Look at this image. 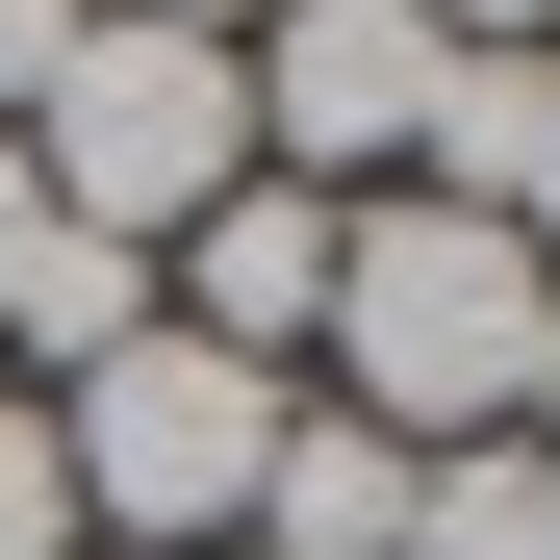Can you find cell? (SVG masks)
I'll return each mask as SVG.
<instances>
[{
    "label": "cell",
    "instance_id": "6da1fadb",
    "mask_svg": "<svg viewBox=\"0 0 560 560\" xmlns=\"http://www.w3.org/2000/svg\"><path fill=\"white\" fill-rule=\"evenodd\" d=\"M535 306H560V280H535L510 205L383 178V205L331 230V331H306V357H331V408H357V433L458 458V433H510V408H535Z\"/></svg>",
    "mask_w": 560,
    "mask_h": 560
},
{
    "label": "cell",
    "instance_id": "7a4b0ae2",
    "mask_svg": "<svg viewBox=\"0 0 560 560\" xmlns=\"http://www.w3.org/2000/svg\"><path fill=\"white\" fill-rule=\"evenodd\" d=\"M51 458H77V535L103 560H230L255 535V458H280V383L205 331H128L51 383Z\"/></svg>",
    "mask_w": 560,
    "mask_h": 560
},
{
    "label": "cell",
    "instance_id": "3957f363",
    "mask_svg": "<svg viewBox=\"0 0 560 560\" xmlns=\"http://www.w3.org/2000/svg\"><path fill=\"white\" fill-rule=\"evenodd\" d=\"M26 178H51V230L178 255V230L255 178V77H230L205 26H128V0H103V26H77V77L26 103Z\"/></svg>",
    "mask_w": 560,
    "mask_h": 560
},
{
    "label": "cell",
    "instance_id": "277c9868",
    "mask_svg": "<svg viewBox=\"0 0 560 560\" xmlns=\"http://www.w3.org/2000/svg\"><path fill=\"white\" fill-rule=\"evenodd\" d=\"M433 0H255L230 77H255V178H331V205H383L408 128H433Z\"/></svg>",
    "mask_w": 560,
    "mask_h": 560
},
{
    "label": "cell",
    "instance_id": "5b68a950",
    "mask_svg": "<svg viewBox=\"0 0 560 560\" xmlns=\"http://www.w3.org/2000/svg\"><path fill=\"white\" fill-rule=\"evenodd\" d=\"M331 230H357L331 178H230V205L153 255V331H205V357H255V383H280V357L331 331Z\"/></svg>",
    "mask_w": 560,
    "mask_h": 560
},
{
    "label": "cell",
    "instance_id": "8992f818",
    "mask_svg": "<svg viewBox=\"0 0 560 560\" xmlns=\"http://www.w3.org/2000/svg\"><path fill=\"white\" fill-rule=\"evenodd\" d=\"M255 560H408V433L280 408V458H255Z\"/></svg>",
    "mask_w": 560,
    "mask_h": 560
},
{
    "label": "cell",
    "instance_id": "52a82bcc",
    "mask_svg": "<svg viewBox=\"0 0 560 560\" xmlns=\"http://www.w3.org/2000/svg\"><path fill=\"white\" fill-rule=\"evenodd\" d=\"M153 331V255L128 230H26V280H0V383H77V357Z\"/></svg>",
    "mask_w": 560,
    "mask_h": 560
},
{
    "label": "cell",
    "instance_id": "ba28073f",
    "mask_svg": "<svg viewBox=\"0 0 560 560\" xmlns=\"http://www.w3.org/2000/svg\"><path fill=\"white\" fill-rule=\"evenodd\" d=\"M535 128H560V51H433L408 178H433V205H510V178H535Z\"/></svg>",
    "mask_w": 560,
    "mask_h": 560
},
{
    "label": "cell",
    "instance_id": "9c48e42d",
    "mask_svg": "<svg viewBox=\"0 0 560 560\" xmlns=\"http://www.w3.org/2000/svg\"><path fill=\"white\" fill-rule=\"evenodd\" d=\"M408 560H560V433H458V458H408Z\"/></svg>",
    "mask_w": 560,
    "mask_h": 560
},
{
    "label": "cell",
    "instance_id": "30bf717a",
    "mask_svg": "<svg viewBox=\"0 0 560 560\" xmlns=\"http://www.w3.org/2000/svg\"><path fill=\"white\" fill-rule=\"evenodd\" d=\"M0 560H103L77 535V458H51V383H0Z\"/></svg>",
    "mask_w": 560,
    "mask_h": 560
},
{
    "label": "cell",
    "instance_id": "8fae6325",
    "mask_svg": "<svg viewBox=\"0 0 560 560\" xmlns=\"http://www.w3.org/2000/svg\"><path fill=\"white\" fill-rule=\"evenodd\" d=\"M77 26H103V0H0V128H26L51 77H77Z\"/></svg>",
    "mask_w": 560,
    "mask_h": 560
},
{
    "label": "cell",
    "instance_id": "7c38bea8",
    "mask_svg": "<svg viewBox=\"0 0 560 560\" xmlns=\"http://www.w3.org/2000/svg\"><path fill=\"white\" fill-rule=\"evenodd\" d=\"M433 26H458V51H560V0H433Z\"/></svg>",
    "mask_w": 560,
    "mask_h": 560
},
{
    "label": "cell",
    "instance_id": "4fadbf2b",
    "mask_svg": "<svg viewBox=\"0 0 560 560\" xmlns=\"http://www.w3.org/2000/svg\"><path fill=\"white\" fill-rule=\"evenodd\" d=\"M26 230H51V178H26V128H0V280H26Z\"/></svg>",
    "mask_w": 560,
    "mask_h": 560
},
{
    "label": "cell",
    "instance_id": "5bb4252c",
    "mask_svg": "<svg viewBox=\"0 0 560 560\" xmlns=\"http://www.w3.org/2000/svg\"><path fill=\"white\" fill-rule=\"evenodd\" d=\"M510 230H535V280H560V128H535V178H510Z\"/></svg>",
    "mask_w": 560,
    "mask_h": 560
},
{
    "label": "cell",
    "instance_id": "9a60e30c",
    "mask_svg": "<svg viewBox=\"0 0 560 560\" xmlns=\"http://www.w3.org/2000/svg\"><path fill=\"white\" fill-rule=\"evenodd\" d=\"M128 26H205V51H230V26H255V0H128Z\"/></svg>",
    "mask_w": 560,
    "mask_h": 560
},
{
    "label": "cell",
    "instance_id": "2e32d148",
    "mask_svg": "<svg viewBox=\"0 0 560 560\" xmlns=\"http://www.w3.org/2000/svg\"><path fill=\"white\" fill-rule=\"evenodd\" d=\"M510 433H560V306H535V408H510Z\"/></svg>",
    "mask_w": 560,
    "mask_h": 560
}]
</instances>
